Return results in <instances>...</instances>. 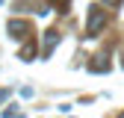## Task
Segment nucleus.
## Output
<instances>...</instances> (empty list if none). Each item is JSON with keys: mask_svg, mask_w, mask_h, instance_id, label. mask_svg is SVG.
Here are the masks:
<instances>
[{"mask_svg": "<svg viewBox=\"0 0 124 118\" xmlns=\"http://www.w3.org/2000/svg\"><path fill=\"white\" fill-rule=\"evenodd\" d=\"M106 21H109V15H106L101 6H92L89 9V18H86V38H98L103 33Z\"/></svg>", "mask_w": 124, "mask_h": 118, "instance_id": "obj_1", "label": "nucleus"}, {"mask_svg": "<svg viewBox=\"0 0 124 118\" xmlns=\"http://www.w3.org/2000/svg\"><path fill=\"white\" fill-rule=\"evenodd\" d=\"M6 27H9V36H12V38H30V36H33V27H30V21L12 18Z\"/></svg>", "mask_w": 124, "mask_h": 118, "instance_id": "obj_2", "label": "nucleus"}, {"mask_svg": "<svg viewBox=\"0 0 124 118\" xmlns=\"http://www.w3.org/2000/svg\"><path fill=\"white\" fill-rule=\"evenodd\" d=\"M56 41H59V33L56 30H47V33H44V56H50V50L56 47Z\"/></svg>", "mask_w": 124, "mask_h": 118, "instance_id": "obj_3", "label": "nucleus"}, {"mask_svg": "<svg viewBox=\"0 0 124 118\" xmlns=\"http://www.w3.org/2000/svg\"><path fill=\"white\" fill-rule=\"evenodd\" d=\"M89 68H92V71H98V74H101V71H109V62H106V56L101 53V56H95V62H92Z\"/></svg>", "mask_w": 124, "mask_h": 118, "instance_id": "obj_4", "label": "nucleus"}, {"mask_svg": "<svg viewBox=\"0 0 124 118\" xmlns=\"http://www.w3.org/2000/svg\"><path fill=\"white\" fill-rule=\"evenodd\" d=\"M33 53H36L33 41H30V44H24V47H21V59H24V62H30V56H33Z\"/></svg>", "mask_w": 124, "mask_h": 118, "instance_id": "obj_5", "label": "nucleus"}, {"mask_svg": "<svg viewBox=\"0 0 124 118\" xmlns=\"http://www.w3.org/2000/svg\"><path fill=\"white\" fill-rule=\"evenodd\" d=\"M50 3L59 6V9H68V6H71V0H50Z\"/></svg>", "mask_w": 124, "mask_h": 118, "instance_id": "obj_6", "label": "nucleus"}, {"mask_svg": "<svg viewBox=\"0 0 124 118\" xmlns=\"http://www.w3.org/2000/svg\"><path fill=\"white\" fill-rule=\"evenodd\" d=\"M101 3H106V6H121V0H101Z\"/></svg>", "mask_w": 124, "mask_h": 118, "instance_id": "obj_7", "label": "nucleus"}, {"mask_svg": "<svg viewBox=\"0 0 124 118\" xmlns=\"http://www.w3.org/2000/svg\"><path fill=\"white\" fill-rule=\"evenodd\" d=\"M118 118H124V112H121V115H118Z\"/></svg>", "mask_w": 124, "mask_h": 118, "instance_id": "obj_8", "label": "nucleus"}]
</instances>
